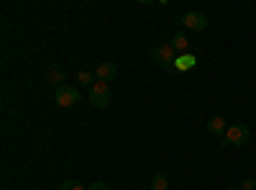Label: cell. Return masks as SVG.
<instances>
[{
    "label": "cell",
    "mask_w": 256,
    "mask_h": 190,
    "mask_svg": "<svg viewBox=\"0 0 256 190\" xmlns=\"http://www.w3.org/2000/svg\"><path fill=\"white\" fill-rule=\"evenodd\" d=\"M248 139H251V131H248V126L241 123V121H238V123H230L228 131H226V136H223V141H226L228 146H246Z\"/></svg>",
    "instance_id": "obj_1"
},
{
    "label": "cell",
    "mask_w": 256,
    "mask_h": 190,
    "mask_svg": "<svg viewBox=\"0 0 256 190\" xmlns=\"http://www.w3.org/2000/svg\"><path fill=\"white\" fill-rule=\"evenodd\" d=\"M110 100H113V95H110L108 82H95V85L90 88V105H92V108L102 111V108H108V105H110Z\"/></svg>",
    "instance_id": "obj_2"
},
{
    "label": "cell",
    "mask_w": 256,
    "mask_h": 190,
    "mask_svg": "<svg viewBox=\"0 0 256 190\" xmlns=\"http://www.w3.org/2000/svg\"><path fill=\"white\" fill-rule=\"evenodd\" d=\"M152 59H154V65L159 67H174V62H177V52L172 49V44H159L152 49Z\"/></svg>",
    "instance_id": "obj_3"
},
{
    "label": "cell",
    "mask_w": 256,
    "mask_h": 190,
    "mask_svg": "<svg viewBox=\"0 0 256 190\" xmlns=\"http://www.w3.org/2000/svg\"><path fill=\"white\" fill-rule=\"evenodd\" d=\"M54 100H56V105H62V108H72L74 103H80V90L64 82V85L54 88Z\"/></svg>",
    "instance_id": "obj_4"
},
{
    "label": "cell",
    "mask_w": 256,
    "mask_h": 190,
    "mask_svg": "<svg viewBox=\"0 0 256 190\" xmlns=\"http://www.w3.org/2000/svg\"><path fill=\"white\" fill-rule=\"evenodd\" d=\"M182 26L190 29V31H205V29L210 26V21H208V16L200 13V11H187V13L182 16Z\"/></svg>",
    "instance_id": "obj_5"
},
{
    "label": "cell",
    "mask_w": 256,
    "mask_h": 190,
    "mask_svg": "<svg viewBox=\"0 0 256 190\" xmlns=\"http://www.w3.org/2000/svg\"><path fill=\"white\" fill-rule=\"evenodd\" d=\"M116 75H118V67L113 65V62H102V65H98V70H95L98 82H113Z\"/></svg>",
    "instance_id": "obj_6"
},
{
    "label": "cell",
    "mask_w": 256,
    "mask_h": 190,
    "mask_svg": "<svg viewBox=\"0 0 256 190\" xmlns=\"http://www.w3.org/2000/svg\"><path fill=\"white\" fill-rule=\"evenodd\" d=\"M172 49H174L177 54H187V49H190V36H187V31H177V34L172 36Z\"/></svg>",
    "instance_id": "obj_7"
},
{
    "label": "cell",
    "mask_w": 256,
    "mask_h": 190,
    "mask_svg": "<svg viewBox=\"0 0 256 190\" xmlns=\"http://www.w3.org/2000/svg\"><path fill=\"white\" fill-rule=\"evenodd\" d=\"M208 131H210L212 136L220 139V136H226V131H228V123H226L220 116H212V118L208 121Z\"/></svg>",
    "instance_id": "obj_8"
},
{
    "label": "cell",
    "mask_w": 256,
    "mask_h": 190,
    "mask_svg": "<svg viewBox=\"0 0 256 190\" xmlns=\"http://www.w3.org/2000/svg\"><path fill=\"white\" fill-rule=\"evenodd\" d=\"M198 65V57L195 54H177V62H174V70L180 72H187Z\"/></svg>",
    "instance_id": "obj_9"
},
{
    "label": "cell",
    "mask_w": 256,
    "mask_h": 190,
    "mask_svg": "<svg viewBox=\"0 0 256 190\" xmlns=\"http://www.w3.org/2000/svg\"><path fill=\"white\" fill-rule=\"evenodd\" d=\"M77 82H80V85H90V88H92L98 80H95V72H90V70H80V72H77Z\"/></svg>",
    "instance_id": "obj_10"
},
{
    "label": "cell",
    "mask_w": 256,
    "mask_h": 190,
    "mask_svg": "<svg viewBox=\"0 0 256 190\" xmlns=\"http://www.w3.org/2000/svg\"><path fill=\"white\" fill-rule=\"evenodd\" d=\"M166 187H169V177L164 172H156L152 180V190H166Z\"/></svg>",
    "instance_id": "obj_11"
},
{
    "label": "cell",
    "mask_w": 256,
    "mask_h": 190,
    "mask_svg": "<svg viewBox=\"0 0 256 190\" xmlns=\"http://www.w3.org/2000/svg\"><path fill=\"white\" fill-rule=\"evenodd\" d=\"M49 82H54L56 88H59V85H64V70H59V67L49 70Z\"/></svg>",
    "instance_id": "obj_12"
},
{
    "label": "cell",
    "mask_w": 256,
    "mask_h": 190,
    "mask_svg": "<svg viewBox=\"0 0 256 190\" xmlns=\"http://www.w3.org/2000/svg\"><path fill=\"white\" fill-rule=\"evenodd\" d=\"M62 190H88V187L80 185L77 180H64V182H62Z\"/></svg>",
    "instance_id": "obj_13"
},
{
    "label": "cell",
    "mask_w": 256,
    "mask_h": 190,
    "mask_svg": "<svg viewBox=\"0 0 256 190\" xmlns=\"http://www.w3.org/2000/svg\"><path fill=\"white\" fill-rule=\"evenodd\" d=\"M241 190H256V180H254V177L244 180V182H241Z\"/></svg>",
    "instance_id": "obj_14"
},
{
    "label": "cell",
    "mask_w": 256,
    "mask_h": 190,
    "mask_svg": "<svg viewBox=\"0 0 256 190\" xmlns=\"http://www.w3.org/2000/svg\"><path fill=\"white\" fill-rule=\"evenodd\" d=\"M88 190H113V187H110L108 182H92V185H90Z\"/></svg>",
    "instance_id": "obj_15"
},
{
    "label": "cell",
    "mask_w": 256,
    "mask_h": 190,
    "mask_svg": "<svg viewBox=\"0 0 256 190\" xmlns=\"http://www.w3.org/2000/svg\"><path fill=\"white\" fill-rule=\"evenodd\" d=\"M228 190H241V185H236V187H228Z\"/></svg>",
    "instance_id": "obj_16"
}]
</instances>
